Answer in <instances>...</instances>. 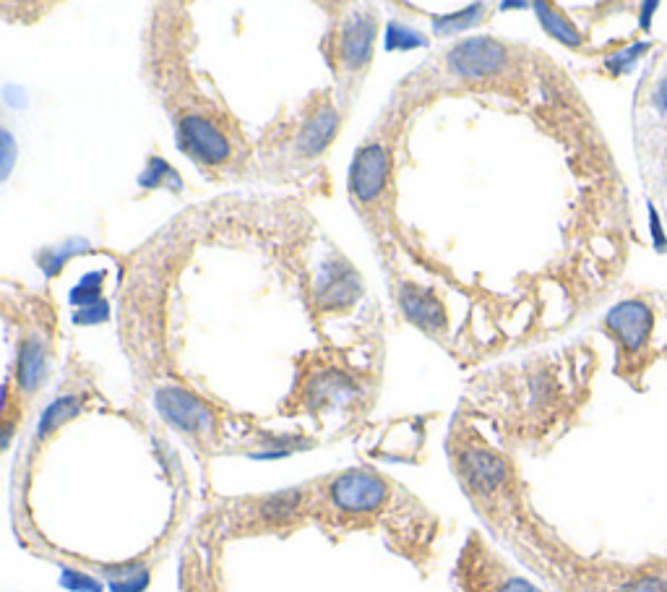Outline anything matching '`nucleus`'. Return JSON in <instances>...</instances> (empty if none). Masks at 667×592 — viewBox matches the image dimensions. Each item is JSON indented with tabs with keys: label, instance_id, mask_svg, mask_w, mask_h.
Wrapping results in <instances>:
<instances>
[{
	"label": "nucleus",
	"instance_id": "6",
	"mask_svg": "<svg viewBox=\"0 0 667 592\" xmlns=\"http://www.w3.org/2000/svg\"><path fill=\"white\" fill-rule=\"evenodd\" d=\"M157 407L172 426L178 428L180 433H185V436H191V439L212 441L214 433H217V423H214L209 405H204L191 392H183V389H175V386L162 389L157 394Z\"/></svg>",
	"mask_w": 667,
	"mask_h": 592
},
{
	"label": "nucleus",
	"instance_id": "13",
	"mask_svg": "<svg viewBox=\"0 0 667 592\" xmlns=\"http://www.w3.org/2000/svg\"><path fill=\"white\" fill-rule=\"evenodd\" d=\"M649 50V45L647 42H639V45H631L628 47V50H623V53H618L615 55V58H610L608 60V68L610 71H613L615 76L621 74V71H626L628 66H631V63H636V60L641 58V53H647Z\"/></svg>",
	"mask_w": 667,
	"mask_h": 592
},
{
	"label": "nucleus",
	"instance_id": "5",
	"mask_svg": "<svg viewBox=\"0 0 667 592\" xmlns=\"http://www.w3.org/2000/svg\"><path fill=\"white\" fill-rule=\"evenodd\" d=\"M378 19L373 14H350L342 21L334 37V66L347 76L360 74L370 63L373 55V40H376Z\"/></svg>",
	"mask_w": 667,
	"mask_h": 592
},
{
	"label": "nucleus",
	"instance_id": "11",
	"mask_svg": "<svg viewBox=\"0 0 667 592\" xmlns=\"http://www.w3.org/2000/svg\"><path fill=\"white\" fill-rule=\"evenodd\" d=\"M47 371V353L45 345H42L37 337L34 340L24 342L19 355V386L27 394L37 392V386L42 384Z\"/></svg>",
	"mask_w": 667,
	"mask_h": 592
},
{
	"label": "nucleus",
	"instance_id": "9",
	"mask_svg": "<svg viewBox=\"0 0 667 592\" xmlns=\"http://www.w3.org/2000/svg\"><path fill=\"white\" fill-rule=\"evenodd\" d=\"M357 402V386L339 371H324L311 376L308 389H303V405L308 413H334Z\"/></svg>",
	"mask_w": 667,
	"mask_h": 592
},
{
	"label": "nucleus",
	"instance_id": "15",
	"mask_svg": "<svg viewBox=\"0 0 667 592\" xmlns=\"http://www.w3.org/2000/svg\"><path fill=\"white\" fill-rule=\"evenodd\" d=\"M649 227H652V238H654V246L660 248V251H665V248H667L665 230H662L660 214L654 212V207H652V204H649Z\"/></svg>",
	"mask_w": 667,
	"mask_h": 592
},
{
	"label": "nucleus",
	"instance_id": "10",
	"mask_svg": "<svg viewBox=\"0 0 667 592\" xmlns=\"http://www.w3.org/2000/svg\"><path fill=\"white\" fill-rule=\"evenodd\" d=\"M399 303H402V311L410 316V321H415L425 332H438V329L446 326L441 303L430 293L420 290V287H404L402 293H399Z\"/></svg>",
	"mask_w": 667,
	"mask_h": 592
},
{
	"label": "nucleus",
	"instance_id": "1",
	"mask_svg": "<svg viewBox=\"0 0 667 592\" xmlns=\"http://www.w3.org/2000/svg\"><path fill=\"white\" fill-rule=\"evenodd\" d=\"M449 457L456 480L467 499L483 514L488 525L501 527L511 496H514V467L488 441L456 420L449 436Z\"/></svg>",
	"mask_w": 667,
	"mask_h": 592
},
{
	"label": "nucleus",
	"instance_id": "8",
	"mask_svg": "<svg viewBox=\"0 0 667 592\" xmlns=\"http://www.w3.org/2000/svg\"><path fill=\"white\" fill-rule=\"evenodd\" d=\"M652 326L654 313L644 300H623L605 316V329L623 353H639L647 345Z\"/></svg>",
	"mask_w": 667,
	"mask_h": 592
},
{
	"label": "nucleus",
	"instance_id": "7",
	"mask_svg": "<svg viewBox=\"0 0 667 592\" xmlns=\"http://www.w3.org/2000/svg\"><path fill=\"white\" fill-rule=\"evenodd\" d=\"M386 183H389V154L384 152V147H378V144H365V147L357 152L355 162H352V201H355L363 212L370 207H376L378 199L384 196Z\"/></svg>",
	"mask_w": 667,
	"mask_h": 592
},
{
	"label": "nucleus",
	"instance_id": "16",
	"mask_svg": "<svg viewBox=\"0 0 667 592\" xmlns=\"http://www.w3.org/2000/svg\"><path fill=\"white\" fill-rule=\"evenodd\" d=\"M654 107H657L660 113H665L667 110V76L654 87Z\"/></svg>",
	"mask_w": 667,
	"mask_h": 592
},
{
	"label": "nucleus",
	"instance_id": "2",
	"mask_svg": "<svg viewBox=\"0 0 667 592\" xmlns=\"http://www.w3.org/2000/svg\"><path fill=\"white\" fill-rule=\"evenodd\" d=\"M313 486H300L292 491L266 493L243 499L230 509L227 519V535H266V533H290L295 527L311 519Z\"/></svg>",
	"mask_w": 667,
	"mask_h": 592
},
{
	"label": "nucleus",
	"instance_id": "3",
	"mask_svg": "<svg viewBox=\"0 0 667 592\" xmlns=\"http://www.w3.org/2000/svg\"><path fill=\"white\" fill-rule=\"evenodd\" d=\"M454 577L462 592H542L527 577L516 574L477 533L464 543Z\"/></svg>",
	"mask_w": 667,
	"mask_h": 592
},
{
	"label": "nucleus",
	"instance_id": "4",
	"mask_svg": "<svg viewBox=\"0 0 667 592\" xmlns=\"http://www.w3.org/2000/svg\"><path fill=\"white\" fill-rule=\"evenodd\" d=\"M509 47L490 37L464 40L449 50V66L456 76L467 81H490L501 76L509 66Z\"/></svg>",
	"mask_w": 667,
	"mask_h": 592
},
{
	"label": "nucleus",
	"instance_id": "14",
	"mask_svg": "<svg viewBox=\"0 0 667 592\" xmlns=\"http://www.w3.org/2000/svg\"><path fill=\"white\" fill-rule=\"evenodd\" d=\"M618 592H667V585L660 577H639L634 582H626Z\"/></svg>",
	"mask_w": 667,
	"mask_h": 592
},
{
	"label": "nucleus",
	"instance_id": "12",
	"mask_svg": "<svg viewBox=\"0 0 667 592\" xmlns=\"http://www.w3.org/2000/svg\"><path fill=\"white\" fill-rule=\"evenodd\" d=\"M537 19H540V24L545 27V32L550 34V37H555L558 42H563V45L568 47H579L582 45V34H579V29L568 21V16H563L558 8L548 6V3H537Z\"/></svg>",
	"mask_w": 667,
	"mask_h": 592
}]
</instances>
